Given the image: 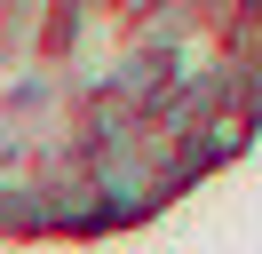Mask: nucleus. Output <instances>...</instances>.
<instances>
[{
	"label": "nucleus",
	"mask_w": 262,
	"mask_h": 254,
	"mask_svg": "<svg viewBox=\"0 0 262 254\" xmlns=\"http://www.w3.org/2000/svg\"><path fill=\"white\" fill-rule=\"evenodd\" d=\"M230 8H246V16H262V0H230Z\"/></svg>",
	"instance_id": "nucleus-2"
},
{
	"label": "nucleus",
	"mask_w": 262,
	"mask_h": 254,
	"mask_svg": "<svg viewBox=\"0 0 262 254\" xmlns=\"http://www.w3.org/2000/svg\"><path fill=\"white\" fill-rule=\"evenodd\" d=\"M112 8H119V16H175L183 0H112Z\"/></svg>",
	"instance_id": "nucleus-1"
}]
</instances>
